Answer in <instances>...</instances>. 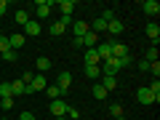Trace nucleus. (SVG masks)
Returning a JSON list of instances; mask_svg holds the SVG:
<instances>
[{"mask_svg": "<svg viewBox=\"0 0 160 120\" xmlns=\"http://www.w3.org/2000/svg\"><path fill=\"white\" fill-rule=\"evenodd\" d=\"M51 8H53L51 0H38V3H35V16H38V19H48Z\"/></svg>", "mask_w": 160, "mask_h": 120, "instance_id": "f257e3e1", "label": "nucleus"}, {"mask_svg": "<svg viewBox=\"0 0 160 120\" xmlns=\"http://www.w3.org/2000/svg\"><path fill=\"white\" fill-rule=\"evenodd\" d=\"M67 107H69V104L64 102V99H53L51 107H48V112H51L53 118H62V115H67Z\"/></svg>", "mask_w": 160, "mask_h": 120, "instance_id": "f03ea898", "label": "nucleus"}, {"mask_svg": "<svg viewBox=\"0 0 160 120\" xmlns=\"http://www.w3.org/2000/svg\"><path fill=\"white\" fill-rule=\"evenodd\" d=\"M48 88V83H46V75L43 72H35V78H32V83H29V91H46Z\"/></svg>", "mask_w": 160, "mask_h": 120, "instance_id": "7ed1b4c3", "label": "nucleus"}, {"mask_svg": "<svg viewBox=\"0 0 160 120\" xmlns=\"http://www.w3.org/2000/svg\"><path fill=\"white\" fill-rule=\"evenodd\" d=\"M83 62H86V67H99V64H102V59H99L96 48H86V53H83Z\"/></svg>", "mask_w": 160, "mask_h": 120, "instance_id": "20e7f679", "label": "nucleus"}, {"mask_svg": "<svg viewBox=\"0 0 160 120\" xmlns=\"http://www.w3.org/2000/svg\"><path fill=\"white\" fill-rule=\"evenodd\" d=\"M136 102L147 107V104H155V96H152V91H149V88H139V91H136Z\"/></svg>", "mask_w": 160, "mask_h": 120, "instance_id": "39448f33", "label": "nucleus"}, {"mask_svg": "<svg viewBox=\"0 0 160 120\" xmlns=\"http://www.w3.org/2000/svg\"><path fill=\"white\" fill-rule=\"evenodd\" d=\"M142 11L147 13V16H158V13H160V3H158V0H144Z\"/></svg>", "mask_w": 160, "mask_h": 120, "instance_id": "423d86ee", "label": "nucleus"}, {"mask_svg": "<svg viewBox=\"0 0 160 120\" xmlns=\"http://www.w3.org/2000/svg\"><path fill=\"white\" fill-rule=\"evenodd\" d=\"M56 86H59L62 93H67L69 86H72V72H59V83H56Z\"/></svg>", "mask_w": 160, "mask_h": 120, "instance_id": "0eeeda50", "label": "nucleus"}, {"mask_svg": "<svg viewBox=\"0 0 160 120\" xmlns=\"http://www.w3.org/2000/svg\"><path fill=\"white\" fill-rule=\"evenodd\" d=\"M69 29H72L75 38H83L86 32H91V24H88V22H72V27H69Z\"/></svg>", "mask_w": 160, "mask_h": 120, "instance_id": "6e6552de", "label": "nucleus"}, {"mask_svg": "<svg viewBox=\"0 0 160 120\" xmlns=\"http://www.w3.org/2000/svg\"><path fill=\"white\" fill-rule=\"evenodd\" d=\"M96 53L102 62H107V59H112V43H99L96 46Z\"/></svg>", "mask_w": 160, "mask_h": 120, "instance_id": "1a4fd4ad", "label": "nucleus"}, {"mask_svg": "<svg viewBox=\"0 0 160 120\" xmlns=\"http://www.w3.org/2000/svg\"><path fill=\"white\" fill-rule=\"evenodd\" d=\"M80 40H83V48H96L99 46V35L96 32H86Z\"/></svg>", "mask_w": 160, "mask_h": 120, "instance_id": "9d476101", "label": "nucleus"}, {"mask_svg": "<svg viewBox=\"0 0 160 120\" xmlns=\"http://www.w3.org/2000/svg\"><path fill=\"white\" fill-rule=\"evenodd\" d=\"M53 6L62 11V16H72V11H75V3H72V0H62V3H53Z\"/></svg>", "mask_w": 160, "mask_h": 120, "instance_id": "9b49d317", "label": "nucleus"}, {"mask_svg": "<svg viewBox=\"0 0 160 120\" xmlns=\"http://www.w3.org/2000/svg\"><path fill=\"white\" fill-rule=\"evenodd\" d=\"M102 86H104V91H115V88H118V78H115V75H102Z\"/></svg>", "mask_w": 160, "mask_h": 120, "instance_id": "f8f14e48", "label": "nucleus"}, {"mask_svg": "<svg viewBox=\"0 0 160 120\" xmlns=\"http://www.w3.org/2000/svg\"><path fill=\"white\" fill-rule=\"evenodd\" d=\"M8 43H11V51H22L24 48V35H8Z\"/></svg>", "mask_w": 160, "mask_h": 120, "instance_id": "ddd939ff", "label": "nucleus"}, {"mask_svg": "<svg viewBox=\"0 0 160 120\" xmlns=\"http://www.w3.org/2000/svg\"><path fill=\"white\" fill-rule=\"evenodd\" d=\"M24 29H27V35H29V38H35V35H40V32H43L40 22H35V19H29V22L24 24Z\"/></svg>", "mask_w": 160, "mask_h": 120, "instance_id": "4468645a", "label": "nucleus"}, {"mask_svg": "<svg viewBox=\"0 0 160 120\" xmlns=\"http://www.w3.org/2000/svg\"><path fill=\"white\" fill-rule=\"evenodd\" d=\"M27 93V86L22 80H11V96H24Z\"/></svg>", "mask_w": 160, "mask_h": 120, "instance_id": "2eb2a0df", "label": "nucleus"}, {"mask_svg": "<svg viewBox=\"0 0 160 120\" xmlns=\"http://www.w3.org/2000/svg\"><path fill=\"white\" fill-rule=\"evenodd\" d=\"M112 56H115V59L128 56V46H126V43H112Z\"/></svg>", "mask_w": 160, "mask_h": 120, "instance_id": "dca6fc26", "label": "nucleus"}, {"mask_svg": "<svg viewBox=\"0 0 160 120\" xmlns=\"http://www.w3.org/2000/svg\"><path fill=\"white\" fill-rule=\"evenodd\" d=\"M123 29H126V27H123V22H120V19H112V22L107 24V32H109V35H120Z\"/></svg>", "mask_w": 160, "mask_h": 120, "instance_id": "f3484780", "label": "nucleus"}, {"mask_svg": "<svg viewBox=\"0 0 160 120\" xmlns=\"http://www.w3.org/2000/svg\"><path fill=\"white\" fill-rule=\"evenodd\" d=\"M147 38L152 40V43H158V38H160V27H158L155 22H149V24H147Z\"/></svg>", "mask_w": 160, "mask_h": 120, "instance_id": "a211bd4d", "label": "nucleus"}, {"mask_svg": "<svg viewBox=\"0 0 160 120\" xmlns=\"http://www.w3.org/2000/svg\"><path fill=\"white\" fill-rule=\"evenodd\" d=\"M48 32H51V35H53V38H59V35H64V32H67V27H64V24H62V22H53V24H51V27H48Z\"/></svg>", "mask_w": 160, "mask_h": 120, "instance_id": "6ab92c4d", "label": "nucleus"}, {"mask_svg": "<svg viewBox=\"0 0 160 120\" xmlns=\"http://www.w3.org/2000/svg\"><path fill=\"white\" fill-rule=\"evenodd\" d=\"M13 19H16V24H22V27H24V24L29 22V11H24V8H19V11L13 13Z\"/></svg>", "mask_w": 160, "mask_h": 120, "instance_id": "aec40b11", "label": "nucleus"}, {"mask_svg": "<svg viewBox=\"0 0 160 120\" xmlns=\"http://www.w3.org/2000/svg\"><path fill=\"white\" fill-rule=\"evenodd\" d=\"M35 67H38L40 72H46V69H51V59H48V56H38V62H35Z\"/></svg>", "mask_w": 160, "mask_h": 120, "instance_id": "412c9836", "label": "nucleus"}, {"mask_svg": "<svg viewBox=\"0 0 160 120\" xmlns=\"http://www.w3.org/2000/svg\"><path fill=\"white\" fill-rule=\"evenodd\" d=\"M91 93H93V99H96V102H102V99H107V91H104V86H102V83H96Z\"/></svg>", "mask_w": 160, "mask_h": 120, "instance_id": "4be33fe9", "label": "nucleus"}, {"mask_svg": "<svg viewBox=\"0 0 160 120\" xmlns=\"http://www.w3.org/2000/svg\"><path fill=\"white\" fill-rule=\"evenodd\" d=\"M144 62H147V64H152V62H158V46H152V48H147V53H144Z\"/></svg>", "mask_w": 160, "mask_h": 120, "instance_id": "5701e85b", "label": "nucleus"}, {"mask_svg": "<svg viewBox=\"0 0 160 120\" xmlns=\"http://www.w3.org/2000/svg\"><path fill=\"white\" fill-rule=\"evenodd\" d=\"M91 32H96V35L99 32H107V22H104V19H96V22L91 24Z\"/></svg>", "mask_w": 160, "mask_h": 120, "instance_id": "b1692460", "label": "nucleus"}, {"mask_svg": "<svg viewBox=\"0 0 160 120\" xmlns=\"http://www.w3.org/2000/svg\"><path fill=\"white\" fill-rule=\"evenodd\" d=\"M86 78L88 80H99V78H102V69H99V67H86Z\"/></svg>", "mask_w": 160, "mask_h": 120, "instance_id": "393cba45", "label": "nucleus"}, {"mask_svg": "<svg viewBox=\"0 0 160 120\" xmlns=\"http://www.w3.org/2000/svg\"><path fill=\"white\" fill-rule=\"evenodd\" d=\"M0 109H3V112L13 109V96H3V99H0Z\"/></svg>", "mask_w": 160, "mask_h": 120, "instance_id": "a878e982", "label": "nucleus"}, {"mask_svg": "<svg viewBox=\"0 0 160 120\" xmlns=\"http://www.w3.org/2000/svg\"><path fill=\"white\" fill-rule=\"evenodd\" d=\"M46 93H48V99H51V102H53V99H62V91H59V86H48V88H46Z\"/></svg>", "mask_w": 160, "mask_h": 120, "instance_id": "bb28decb", "label": "nucleus"}, {"mask_svg": "<svg viewBox=\"0 0 160 120\" xmlns=\"http://www.w3.org/2000/svg\"><path fill=\"white\" fill-rule=\"evenodd\" d=\"M149 91H152V96H155V102H160V83H158V80H152V83H149Z\"/></svg>", "mask_w": 160, "mask_h": 120, "instance_id": "cd10ccee", "label": "nucleus"}, {"mask_svg": "<svg viewBox=\"0 0 160 120\" xmlns=\"http://www.w3.org/2000/svg\"><path fill=\"white\" fill-rule=\"evenodd\" d=\"M109 115H112L115 120H123V107H120V104H112V107H109Z\"/></svg>", "mask_w": 160, "mask_h": 120, "instance_id": "c85d7f7f", "label": "nucleus"}, {"mask_svg": "<svg viewBox=\"0 0 160 120\" xmlns=\"http://www.w3.org/2000/svg\"><path fill=\"white\" fill-rule=\"evenodd\" d=\"M0 56H3V62H8V64H13L19 59V53L16 51H6V53H0Z\"/></svg>", "mask_w": 160, "mask_h": 120, "instance_id": "c756f323", "label": "nucleus"}, {"mask_svg": "<svg viewBox=\"0 0 160 120\" xmlns=\"http://www.w3.org/2000/svg\"><path fill=\"white\" fill-rule=\"evenodd\" d=\"M6 51H11V43H8L6 35H0V53H6Z\"/></svg>", "mask_w": 160, "mask_h": 120, "instance_id": "7c9ffc66", "label": "nucleus"}, {"mask_svg": "<svg viewBox=\"0 0 160 120\" xmlns=\"http://www.w3.org/2000/svg\"><path fill=\"white\" fill-rule=\"evenodd\" d=\"M3 96H11V83H8V80H6V83H0V99H3Z\"/></svg>", "mask_w": 160, "mask_h": 120, "instance_id": "2f4dec72", "label": "nucleus"}, {"mask_svg": "<svg viewBox=\"0 0 160 120\" xmlns=\"http://www.w3.org/2000/svg\"><path fill=\"white\" fill-rule=\"evenodd\" d=\"M64 118H67V120H80V112L75 107H67V115H64Z\"/></svg>", "mask_w": 160, "mask_h": 120, "instance_id": "473e14b6", "label": "nucleus"}, {"mask_svg": "<svg viewBox=\"0 0 160 120\" xmlns=\"http://www.w3.org/2000/svg\"><path fill=\"white\" fill-rule=\"evenodd\" d=\"M149 72H152L155 80H158V78H160V62H152V64H149Z\"/></svg>", "mask_w": 160, "mask_h": 120, "instance_id": "72a5a7b5", "label": "nucleus"}, {"mask_svg": "<svg viewBox=\"0 0 160 120\" xmlns=\"http://www.w3.org/2000/svg\"><path fill=\"white\" fill-rule=\"evenodd\" d=\"M19 120H38V118H35L32 112H22V115H19Z\"/></svg>", "mask_w": 160, "mask_h": 120, "instance_id": "f704fd0d", "label": "nucleus"}, {"mask_svg": "<svg viewBox=\"0 0 160 120\" xmlns=\"http://www.w3.org/2000/svg\"><path fill=\"white\" fill-rule=\"evenodd\" d=\"M6 11H8V3H6V0H0V16H3Z\"/></svg>", "mask_w": 160, "mask_h": 120, "instance_id": "c9c22d12", "label": "nucleus"}, {"mask_svg": "<svg viewBox=\"0 0 160 120\" xmlns=\"http://www.w3.org/2000/svg\"><path fill=\"white\" fill-rule=\"evenodd\" d=\"M53 120H67V118H64V115H62V118H53Z\"/></svg>", "mask_w": 160, "mask_h": 120, "instance_id": "e433bc0d", "label": "nucleus"}, {"mask_svg": "<svg viewBox=\"0 0 160 120\" xmlns=\"http://www.w3.org/2000/svg\"><path fill=\"white\" fill-rule=\"evenodd\" d=\"M0 120H11V118H6V115H3V118H0Z\"/></svg>", "mask_w": 160, "mask_h": 120, "instance_id": "4c0bfd02", "label": "nucleus"}, {"mask_svg": "<svg viewBox=\"0 0 160 120\" xmlns=\"http://www.w3.org/2000/svg\"><path fill=\"white\" fill-rule=\"evenodd\" d=\"M0 118H3V109H0Z\"/></svg>", "mask_w": 160, "mask_h": 120, "instance_id": "58836bf2", "label": "nucleus"}, {"mask_svg": "<svg viewBox=\"0 0 160 120\" xmlns=\"http://www.w3.org/2000/svg\"><path fill=\"white\" fill-rule=\"evenodd\" d=\"M0 35H3V27H0Z\"/></svg>", "mask_w": 160, "mask_h": 120, "instance_id": "ea45409f", "label": "nucleus"}, {"mask_svg": "<svg viewBox=\"0 0 160 120\" xmlns=\"http://www.w3.org/2000/svg\"><path fill=\"white\" fill-rule=\"evenodd\" d=\"M46 120H53V118H46Z\"/></svg>", "mask_w": 160, "mask_h": 120, "instance_id": "a19ab883", "label": "nucleus"}]
</instances>
